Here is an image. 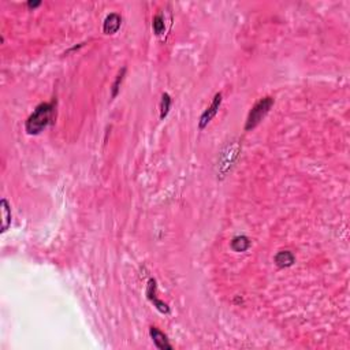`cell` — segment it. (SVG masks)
I'll list each match as a JSON object with an SVG mask.
<instances>
[{
    "label": "cell",
    "mask_w": 350,
    "mask_h": 350,
    "mask_svg": "<svg viewBox=\"0 0 350 350\" xmlns=\"http://www.w3.org/2000/svg\"><path fill=\"white\" fill-rule=\"evenodd\" d=\"M152 28H154V32L156 36H160V34L164 33L166 30V25H164V18L162 14H158L154 17V21H152Z\"/></svg>",
    "instance_id": "7c38bea8"
},
{
    "label": "cell",
    "mask_w": 350,
    "mask_h": 350,
    "mask_svg": "<svg viewBox=\"0 0 350 350\" xmlns=\"http://www.w3.org/2000/svg\"><path fill=\"white\" fill-rule=\"evenodd\" d=\"M149 335H151V338H152V340H154L155 346H156L158 349L173 350V345L168 342L167 335L159 330L158 327H151V328H149Z\"/></svg>",
    "instance_id": "8992f818"
},
{
    "label": "cell",
    "mask_w": 350,
    "mask_h": 350,
    "mask_svg": "<svg viewBox=\"0 0 350 350\" xmlns=\"http://www.w3.org/2000/svg\"><path fill=\"white\" fill-rule=\"evenodd\" d=\"M171 104H173L171 96H170L168 93H163L162 101H160V119H164V118L168 115L170 108H171Z\"/></svg>",
    "instance_id": "8fae6325"
},
{
    "label": "cell",
    "mask_w": 350,
    "mask_h": 350,
    "mask_svg": "<svg viewBox=\"0 0 350 350\" xmlns=\"http://www.w3.org/2000/svg\"><path fill=\"white\" fill-rule=\"evenodd\" d=\"M125 73L126 67H123L122 68V72H119V74L116 76L115 82H114V85H112V99H115V97L118 96V92H119V88L120 85H122V81H123V78H125Z\"/></svg>",
    "instance_id": "4fadbf2b"
},
{
    "label": "cell",
    "mask_w": 350,
    "mask_h": 350,
    "mask_svg": "<svg viewBox=\"0 0 350 350\" xmlns=\"http://www.w3.org/2000/svg\"><path fill=\"white\" fill-rule=\"evenodd\" d=\"M240 152L241 147L237 141H231L230 144H227V147L222 151L221 159L218 162V177H226V174L230 171L231 167L237 162V159L240 156Z\"/></svg>",
    "instance_id": "3957f363"
},
{
    "label": "cell",
    "mask_w": 350,
    "mask_h": 350,
    "mask_svg": "<svg viewBox=\"0 0 350 350\" xmlns=\"http://www.w3.org/2000/svg\"><path fill=\"white\" fill-rule=\"evenodd\" d=\"M273 261H275L276 267H279V268H289V267H292L293 264L296 263V256L290 250H281V252L275 254Z\"/></svg>",
    "instance_id": "ba28073f"
},
{
    "label": "cell",
    "mask_w": 350,
    "mask_h": 350,
    "mask_svg": "<svg viewBox=\"0 0 350 350\" xmlns=\"http://www.w3.org/2000/svg\"><path fill=\"white\" fill-rule=\"evenodd\" d=\"M273 103H275L273 99L269 96L260 99V100L252 107V110L249 111V115L246 118V123H245V130L249 131V130H253L256 126L259 125L260 122L267 116L269 110L272 108Z\"/></svg>",
    "instance_id": "7a4b0ae2"
},
{
    "label": "cell",
    "mask_w": 350,
    "mask_h": 350,
    "mask_svg": "<svg viewBox=\"0 0 350 350\" xmlns=\"http://www.w3.org/2000/svg\"><path fill=\"white\" fill-rule=\"evenodd\" d=\"M55 112H56V101L39 104L25 122L26 133L30 135L40 134L47 126L52 123L53 118H55Z\"/></svg>",
    "instance_id": "6da1fadb"
},
{
    "label": "cell",
    "mask_w": 350,
    "mask_h": 350,
    "mask_svg": "<svg viewBox=\"0 0 350 350\" xmlns=\"http://www.w3.org/2000/svg\"><path fill=\"white\" fill-rule=\"evenodd\" d=\"M122 18L116 13H111L106 17V20L103 22V32L106 34H115L120 28Z\"/></svg>",
    "instance_id": "52a82bcc"
},
{
    "label": "cell",
    "mask_w": 350,
    "mask_h": 350,
    "mask_svg": "<svg viewBox=\"0 0 350 350\" xmlns=\"http://www.w3.org/2000/svg\"><path fill=\"white\" fill-rule=\"evenodd\" d=\"M0 209H2V219H3V223H2V233H6L7 229L10 227L11 225V208L9 205V201L6 198H2L0 201Z\"/></svg>",
    "instance_id": "30bf717a"
},
{
    "label": "cell",
    "mask_w": 350,
    "mask_h": 350,
    "mask_svg": "<svg viewBox=\"0 0 350 350\" xmlns=\"http://www.w3.org/2000/svg\"><path fill=\"white\" fill-rule=\"evenodd\" d=\"M222 104V93H216L215 97H214V100H212L211 106L208 107L204 112L201 114V116H200V122H198V127L200 129H205L206 126H208V123L211 122L212 119H214V116L218 114V111H219V107H221Z\"/></svg>",
    "instance_id": "277c9868"
},
{
    "label": "cell",
    "mask_w": 350,
    "mask_h": 350,
    "mask_svg": "<svg viewBox=\"0 0 350 350\" xmlns=\"http://www.w3.org/2000/svg\"><path fill=\"white\" fill-rule=\"evenodd\" d=\"M26 6H28L29 9H37L39 6H41V2H40V0H37V2H32V0H29V2L26 3Z\"/></svg>",
    "instance_id": "5bb4252c"
},
{
    "label": "cell",
    "mask_w": 350,
    "mask_h": 350,
    "mask_svg": "<svg viewBox=\"0 0 350 350\" xmlns=\"http://www.w3.org/2000/svg\"><path fill=\"white\" fill-rule=\"evenodd\" d=\"M147 297H148L149 301L154 304V307H156V309H158L159 312H162V313H164V315H168V313H170V307H168L167 304L156 297V281L152 278L149 279V282H148V288H147Z\"/></svg>",
    "instance_id": "5b68a950"
},
{
    "label": "cell",
    "mask_w": 350,
    "mask_h": 350,
    "mask_svg": "<svg viewBox=\"0 0 350 350\" xmlns=\"http://www.w3.org/2000/svg\"><path fill=\"white\" fill-rule=\"evenodd\" d=\"M231 249L237 252V253H241V252H246V250L250 248V240L246 237V235H237L231 240Z\"/></svg>",
    "instance_id": "9c48e42d"
}]
</instances>
